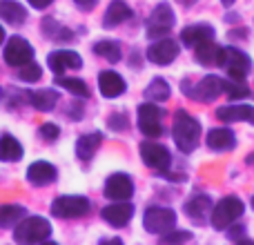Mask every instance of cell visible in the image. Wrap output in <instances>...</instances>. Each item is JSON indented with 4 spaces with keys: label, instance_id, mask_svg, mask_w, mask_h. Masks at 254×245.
<instances>
[{
    "label": "cell",
    "instance_id": "cell-1",
    "mask_svg": "<svg viewBox=\"0 0 254 245\" xmlns=\"http://www.w3.org/2000/svg\"><path fill=\"white\" fill-rule=\"evenodd\" d=\"M172 134H174V140L179 145L181 152L190 154L196 149L198 138H201V125L194 116H190L188 112H176L174 114V127H172Z\"/></svg>",
    "mask_w": 254,
    "mask_h": 245
},
{
    "label": "cell",
    "instance_id": "cell-2",
    "mask_svg": "<svg viewBox=\"0 0 254 245\" xmlns=\"http://www.w3.org/2000/svg\"><path fill=\"white\" fill-rule=\"evenodd\" d=\"M49 234H52V225L43 216L22 219L20 223H16V230H13V239L18 243H40L49 239Z\"/></svg>",
    "mask_w": 254,
    "mask_h": 245
},
{
    "label": "cell",
    "instance_id": "cell-3",
    "mask_svg": "<svg viewBox=\"0 0 254 245\" xmlns=\"http://www.w3.org/2000/svg\"><path fill=\"white\" fill-rule=\"evenodd\" d=\"M243 214V203L237 196H225L212 207V225L216 230H225L234 223L237 219H241Z\"/></svg>",
    "mask_w": 254,
    "mask_h": 245
},
{
    "label": "cell",
    "instance_id": "cell-4",
    "mask_svg": "<svg viewBox=\"0 0 254 245\" xmlns=\"http://www.w3.org/2000/svg\"><path fill=\"white\" fill-rule=\"evenodd\" d=\"M143 225L149 234H165V232H170V230H174L176 214H174V210H170V207L154 205L145 212Z\"/></svg>",
    "mask_w": 254,
    "mask_h": 245
},
{
    "label": "cell",
    "instance_id": "cell-5",
    "mask_svg": "<svg viewBox=\"0 0 254 245\" xmlns=\"http://www.w3.org/2000/svg\"><path fill=\"white\" fill-rule=\"evenodd\" d=\"M89 212V201L83 196H61L52 203V214L58 219H80Z\"/></svg>",
    "mask_w": 254,
    "mask_h": 245
},
{
    "label": "cell",
    "instance_id": "cell-6",
    "mask_svg": "<svg viewBox=\"0 0 254 245\" xmlns=\"http://www.w3.org/2000/svg\"><path fill=\"white\" fill-rule=\"evenodd\" d=\"M174 27V11L167 2L158 4L147 18V36L149 38H163Z\"/></svg>",
    "mask_w": 254,
    "mask_h": 245
},
{
    "label": "cell",
    "instance_id": "cell-7",
    "mask_svg": "<svg viewBox=\"0 0 254 245\" xmlns=\"http://www.w3.org/2000/svg\"><path fill=\"white\" fill-rule=\"evenodd\" d=\"M138 127L147 138H158L163 131L161 125V110L154 103H143L138 107Z\"/></svg>",
    "mask_w": 254,
    "mask_h": 245
},
{
    "label": "cell",
    "instance_id": "cell-8",
    "mask_svg": "<svg viewBox=\"0 0 254 245\" xmlns=\"http://www.w3.org/2000/svg\"><path fill=\"white\" fill-rule=\"evenodd\" d=\"M223 67L228 69L230 78L232 80H243L252 69V61L250 56L241 52V49H228L225 47V58H223Z\"/></svg>",
    "mask_w": 254,
    "mask_h": 245
},
{
    "label": "cell",
    "instance_id": "cell-9",
    "mask_svg": "<svg viewBox=\"0 0 254 245\" xmlns=\"http://www.w3.org/2000/svg\"><path fill=\"white\" fill-rule=\"evenodd\" d=\"M140 158H143V163L147 167H152V170H167L172 163V156L170 152H167L165 145H158V143H152V140H147V143L140 145Z\"/></svg>",
    "mask_w": 254,
    "mask_h": 245
},
{
    "label": "cell",
    "instance_id": "cell-10",
    "mask_svg": "<svg viewBox=\"0 0 254 245\" xmlns=\"http://www.w3.org/2000/svg\"><path fill=\"white\" fill-rule=\"evenodd\" d=\"M31 56H34V49H31V45L27 43L25 38H20V36H13L7 43V47H4V61L11 67L25 65V62L31 61Z\"/></svg>",
    "mask_w": 254,
    "mask_h": 245
},
{
    "label": "cell",
    "instance_id": "cell-11",
    "mask_svg": "<svg viewBox=\"0 0 254 245\" xmlns=\"http://www.w3.org/2000/svg\"><path fill=\"white\" fill-rule=\"evenodd\" d=\"M192 98H198V101H216L221 94L225 92V80L219 78V76H205L201 83L196 85V89H185Z\"/></svg>",
    "mask_w": 254,
    "mask_h": 245
},
{
    "label": "cell",
    "instance_id": "cell-12",
    "mask_svg": "<svg viewBox=\"0 0 254 245\" xmlns=\"http://www.w3.org/2000/svg\"><path fill=\"white\" fill-rule=\"evenodd\" d=\"M179 56V45L170 38H161L147 47V58L156 65H170Z\"/></svg>",
    "mask_w": 254,
    "mask_h": 245
},
{
    "label": "cell",
    "instance_id": "cell-13",
    "mask_svg": "<svg viewBox=\"0 0 254 245\" xmlns=\"http://www.w3.org/2000/svg\"><path fill=\"white\" fill-rule=\"evenodd\" d=\"M47 62H49L54 74L63 76L67 69H78V67L83 65V58H80L76 52H69V49H58V52L49 54Z\"/></svg>",
    "mask_w": 254,
    "mask_h": 245
},
{
    "label": "cell",
    "instance_id": "cell-14",
    "mask_svg": "<svg viewBox=\"0 0 254 245\" xmlns=\"http://www.w3.org/2000/svg\"><path fill=\"white\" fill-rule=\"evenodd\" d=\"M105 194L112 201H129L131 194H134V183L127 174H114L107 179Z\"/></svg>",
    "mask_w": 254,
    "mask_h": 245
},
{
    "label": "cell",
    "instance_id": "cell-15",
    "mask_svg": "<svg viewBox=\"0 0 254 245\" xmlns=\"http://www.w3.org/2000/svg\"><path fill=\"white\" fill-rule=\"evenodd\" d=\"M196 61L201 62L203 67H216V65H223V58H225V47L221 45L212 43V40H205V43L196 45Z\"/></svg>",
    "mask_w": 254,
    "mask_h": 245
},
{
    "label": "cell",
    "instance_id": "cell-16",
    "mask_svg": "<svg viewBox=\"0 0 254 245\" xmlns=\"http://www.w3.org/2000/svg\"><path fill=\"white\" fill-rule=\"evenodd\" d=\"M131 216H134V207H131L127 201H119V203H114V205L103 207V219H105L110 225H114V228H123V225H127L131 221Z\"/></svg>",
    "mask_w": 254,
    "mask_h": 245
},
{
    "label": "cell",
    "instance_id": "cell-17",
    "mask_svg": "<svg viewBox=\"0 0 254 245\" xmlns=\"http://www.w3.org/2000/svg\"><path fill=\"white\" fill-rule=\"evenodd\" d=\"M27 181H29L31 185H38V187L54 183V181H56V167L45 161L31 163L29 170H27Z\"/></svg>",
    "mask_w": 254,
    "mask_h": 245
},
{
    "label": "cell",
    "instance_id": "cell-18",
    "mask_svg": "<svg viewBox=\"0 0 254 245\" xmlns=\"http://www.w3.org/2000/svg\"><path fill=\"white\" fill-rule=\"evenodd\" d=\"M98 89H101V94L105 98H116L125 92V80L116 71H110V69L101 71V76H98Z\"/></svg>",
    "mask_w": 254,
    "mask_h": 245
},
{
    "label": "cell",
    "instance_id": "cell-19",
    "mask_svg": "<svg viewBox=\"0 0 254 245\" xmlns=\"http://www.w3.org/2000/svg\"><path fill=\"white\" fill-rule=\"evenodd\" d=\"M212 201L210 196H205V194H196V196H192L188 203H185V214L190 216L192 221H205L207 216L212 214Z\"/></svg>",
    "mask_w": 254,
    "mask_h": 245
},
{
    "label": "cell",
    "instance_id": "cell-20",
    "mask_svg": "<svg viewBox=\"0 0 254 245\" xmlns=\"http://www.w3.org/2000/svg\"><path fill=\"white\" fill-rule=\"evenodd\" d=\"M216 116H219V121H225V122L246 121V122H252L254 125V107H250V105H225V107H219V110H216Z\"/></svg>",
    "mask_w": 254,
    "mask_h": 245
},
{
    "label": "cell",
    "instance_id": "cell-21",
    "mask_svg": "<svg viewBox=\"0 0 254 245\" xmlns=\"http://www.w3.org/2000/svg\"><path fill=\"white\" fill-rule=\"evenodd\" d=\"M212 36H214V29L210 25H190L181 31V40L188 47H196L205 40H212Z\"/></svg>",
    "mask_w": 254,
    "mask_h": 245
},
{
    "label": "cell",
    "instance_id": "cell-22",
    "mask_svg": "<svg viewBox=\"0 0 254 245\" xmlns=\"http://www.w3.org/2000/svg\"><path fill=\"white\" fill-rule=\"evenodd\" d=\"M237 145V138L230 129L219 127V129H212L207 134V147L214 149V152H225V149H232Z\"/></svg>",
    "mask_w": 254,
    "mask_h": 245
},
{
    "label": "cell",
    "instance_id": "cell-23",
    "mask_svg": "<svg viewBox=\"0 0 254 245\" xmlns=\"http://www.w3.org/2000/svg\"><path fill=\"white\" fill-rule=\"evenodd\" d=\"M0 18L9 25H20V22H25L27 11L16 0H0Z\"/></svg>",
    "mask_w": 254,
    "mask_h": 245
},
{
    "label": "cell",
    "instance_id": "cell-24",
    "mask_svg": "<svg viewBox=\"0 0 254 245\" xmlns=\"http://www.w3.org/2000/svg\"><path fill=\"white\" fill-rule=\"evenodd\" d=\"M129 16H131V9L127 7L123 0H114V2L107 7L105 18H103V25L105 27H116V25H121V22H125Z\"/></svg>",
    "mask_w": 254,
    "mask_h": 245
},
{
    "label": "cell",
    "instance_id": "cell-25",
    "mask_svg": "<svg viewBox=\"0 0 254 245\" xmlns=\"http://www.w3.org/2000/svg\"><path fill=\"white\" fill-rule=\"evenodd\" d=\"M103 136L101 131H94V134H85L78 138V143H76V154H78V158H83V161H87V158L94 156V152L98 149V145H101Z\"/></svg>",
    "mask_w": 254,
    "mask_h": 245
},
{
    "label": "cell",
    "instance_id": "cell-26",
    "mask_svg": "<svg viewBox=\"0 0 254 245\" xmlns=\"http://www.w3.org/2000/svg\"><path fill=\"white\" fill-rule=\"evenodd\" d=\"M22 156V145L13 138L11 134H2L0 136V161H18Z\"/></svg>",
    "mask_w": 254,
    "mask_h": 245
},
{
    "label": "cell",
    "instance_id": "cell-27",
    "mask_svg": "<svg viewBox=\"0 0 254 245\" xmlns=\"http://www.w3.org/2000/svg\"><path fill=\"white\" fill-rule=\"evenodd\" d=\"M31 103L38 112H49L56 107L58 103V92L54 89H40V92H34L31 94Z\"/></svg>",
    "mask_w": 254,
    "mask_h": 245
},
{
    "label": "cell",
    "instance_id": "cell-28",
    "mask_svg": "<svg viewBox=\"0 0 254 245\" xmlns=\"http://www.w3.org/2000/svg\"><path fill=\"white\" fill-rule=\"evenodd\" d=\"M25 216V207L20 205H0V228H11L20 223Z\"/></svg>",
    "mask_w": 254,
    "mask_h": 245
},
{
    "label": "cell",
    "instance_id": "cell-29",
    "mask_svg": "<svg viewBox=\"0 0 254 245\" xmlns=\"http://www.w3.org/2000/svg\"><path fill=\"white\" fill-rule=\"evenodd\" d=\"M94 52H96L101 58L110 61V62L121 61V45L116 43V40H101V43L94 45Z\"/></svg>",
    "mask_w": 254,
    "mask_h": 245
},
{
    "label": "cell",
    "instance_id": "cell-30",
    "mask_svg": "<svg viewBox=\"0 0 254 245\" xmlns=\"http://www.w3.org/2000/svg\"><path fill=\"white\" fill-rule=\"evenodd\" d=\"M145 98L147 101H167L170 98V85L163 78H154L149 87L145 89Z\"/></svg>",
    "mask_w": 254,
    "mask_h": 245
},
{
    "label": "cell",
    "instance_id": "cell-31",
    "mask_svg": "<svg viewBox=\"0 0 254 245\" xmlns=\"http://www.w3.org/2000/svg\"><path fill=\"white\" fill-rule=\"evenodd\" d=\"M56 85H61L63 89H67V92L76 94V96H83V98L89 96V87L85 85V80H80V78H63V76H61Z\"/></svg>",
    "mask_w": 254,
    "mask_h": 245
},
{
    "label": "cell",
    "instance_id": "cell-32",
    "mask_svg": "<svg viewBox=\"0 0 254 245\" xmlns=\"http://www.w3.org/2000/svg\"><path fill=\"white\" fill-rule=\"evenodd\" d=\"M40 67L38 62H25V65H20V69H18V76H20V80H25V83H36V80L40 78Z\"/></svg>",
    "mask_w": 254,
    "mask_h": 245
},
{
    "label": "cell",
    "instance_id": "cell-33",
    "mask_svg": "<svg viewBox=\"0 0 254 245\" xmlns=\"http://www.w3.org/2000/svg\"><path fill=\"white\" fill-rule=\"evenodd\" d=\"M225 94H228L232 101H239V98L250 96V89H248L241 80H232V83H225Z\"/></svg>",
    "mask_w": 254,
    "mask_h": 245
},
{
    "label": "cell",
    "instance_id": "cell-34",
    "mask_svg": "<svg viewBox=\"0 0 254 245\" xmlns=\"http://www.w3.org/2000/svg\"><path fill=\"white\" fill-rule=\"evenodd\" d=\"M192 239V232H183V230H170L163 234V243H183Z\"/></svg>",
    "mask_w": 254,
    "mask_h": 245
},
{
    "label": "cell",
    "instance_id": "cell-35",
    "mask_svg": "<svg viewBox=\"0 0 254 245\" xmlns=\"http://www.w3.org/2000/svg\"><path fill=\"white\" fill-rule=\"evenodd\" d=\"M40 134H43V138H47V140H54L58 134H61V129H58L54 122H45L43 127H40Z\"/></svg>",
    "mask_w": 254,
    "mask_h": 245
},
{
    "label": "cell",
    "instance_id": "cell-36",
    "mask_svg": "<svg viewBox=\"0 0 254 245\" xmlns=\"http://www.w3.org/2000/svg\"><path fill=\"white\" fill-rule=\"evenodd\" d=\"M110 127L112 129H116V131L125 129L127 127V116L125 114H112L110 116Z\"/></svg>",
    "mask_w": 254,
    "mask_h": 245
},
{
    "label": "cell",
    "instance_id": "cell-37",
    "mask_svg": "<svg viewBox=\"0 0 254 245\" xmlns=\"http://www.w3.org/2000/svg\"><path fill=\"white\" fill-rule=\"evenodd\" d=\"M54 0H29V4L31 7H36V9H45V7H49Z\"/></svg>",
    "mask_w": 254,
    "mask_h": 245
},
{
    "label": "cell",
    "instance_id": "cell-38",
    "mask_svg": "<svg viewBox=\"0 0 254 245\" xmlns=\"http://www.w3.org/2000/svg\"><path fill=\"white\" fill-rule=\"evenodd\" d=\"M78 7H83V9H89V7H94L96 4V0H74Z\"/></svg>",
    "mask_w": 254,
    "mask_h": 245
},
{
    "label": "cell",
    "instance_id": "cell-39",
    "mask_svg": "<svg viewBox=\"0 0 254 245\" xmlns=\"http://www.w3.org/2000/svg\"><path fill=\"white\" fill-rule=\"evenodd\" d=\"M179 2H181V4H194L196 0H179Z\"/></svg>",
    "mask_w": 254,
    "mask_h": 245
},
{
    "label": "cell",
    "instance_id": "cell-40",
    "mask_svg": "<svg viewBox=\"0 0 254 245\" xmlns=\"http://www.w3.org/2000/svg\"><path fill=\"white\" fill-rule=\"evenodd\" d=\"M221 2H223L225 7H230V4H234V0H221Z\"/></svg>",
    "mask_w": 254,
    "mask_h": 245
},
{
    "label": "cell",
    "instance_id": "cell-41",
    "mask_svg": "<svg viewBox=\"0 0 254 245\" xmlns=\"http://www.w3.org/2000/svg\"><path fill=\"white\" fill-rule=\"evenodd\" d=\"M2 40H4V31H2V27H0V45H2Z\"/></svg>",
    "mask_w": 254,
    "mask_h": 245
},
{
    "label": "cell",
    "instance_id": "cell-42",
    "mask_svg": "<svg viewBox=\"0 0 254 245\" xmlns=\"http://www.w3.org/2000/svg\"><path fill=\"white\" fill-rule=\"evenodd\" d=\"M252 207H254V198H252Z\"/></svg>",
    "mask_w": 254,
    "mask_h": 245
},
{
    "label": "cell",
    "instance_id": "cell-43",
    "mask_svg": "<svg viewBox=\"0 0 254 245\" xmlns=\"http://www.w3.org/2000/svg\"><path fill=\"white\" fill-rule=\"evenodd\" d=\"M0 96H2V92H0Z\"/></svg>",
    "mask_w": 254,
    "mask_h": 245
}]
</instances>
